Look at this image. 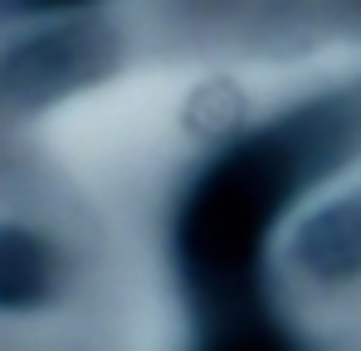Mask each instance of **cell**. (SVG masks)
<instances>
[{
  "instance_id": "1",
  "label": "cell",
  "mask_w": 361,
  "mask_h": 351,
  "mask_svg": "<svg viewBox=\"0 0 361 351\" xmlns=\"http://www.w3.org/2000/svg\"><path fill=\"white\" fill-rule=\"evenodd\" d=\"M352 122L342 108H302L220 152L176 210V269L200 327L264 312V254L302 185L342 161Z\"/></svg>"
},
{
  "instance_id": "2",
  "label": "cell",
  "mask_w": 361,
  "mask_h": 351,
  "mask_svg": "<svg viewBox=\"0 0 361 351\" xmlns=\"http://www.w3.org/2000/svg\"><path fill=\"white\" fill-rule=\"evenodd\" d=\"M108 68H113L108 30H83V25L49 30L0 58V103L39 108V103H54L63 93L103 78Z\"/></svg>"
},
{
  "instance_id": "3",
  "label": "cell",
  "mask_w": 361,
  "mask_h": 351,
  "mask_svg": "<svg viewBox=\"0 0 361 351\" xmlns=\"http://www.w3.org/2000/svg\"><path fill=\"white\" fill-rule=\"evenodd\" d=\"M293 259L312 278H327V283L357 278L361 273V190L337 200V205H322L302 225L298 244H293Z\"/></svg>"
},
{
  "instance_id": "4",
  "label": "cell",
  "mask_w": 361,
  "mask_h": 351,
  "mask_svg": "<svg viewBox=\"0 0 361 351\" xmlns=\"http://www.w3.org/2000/svg\"><path fill=\"white\" fill-rule=\"evenodd\" d=\"M54 292V249L35 230L0 225V312H30Z\"/></svg>"
},
{
  "instance_id": "5",
  "label": "cell",
  "mask_w": 361,
  "mask_h": 351,
  "mask_svg": "<svg viewBox=\"0 0 361 351\" xmlns=\"http://www.w3.org/2000/svg\"><path fill=\"white\" fill-rule=\"evenodd\" d=\"M195 351H302V342L279 322L274 307H264V312H240L225 322H205Z\"/></svg>"
},
{
  "instance_id": "6",
  "label": "cell",
  "mask_w": 361,
  "mask_h": 351,
  "mask_svg": "<svg viewBox=\"0 0 361 351\" xmlns=\"http://www.w3.org/2000/svg\"><path fill=\"white\" fill-rule=\"evenodd\" d=\"M15 10H73V5H93V0H10Z\"/></svg>"
}]
</instances>
